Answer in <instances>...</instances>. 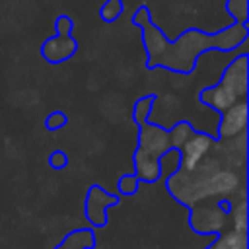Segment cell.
<instances>
[{
    "mask_svg": "<svg viewBox=\"0 0 249 249\" xmlns=\"http://www.w3.org/2000/svg\"><path fill=\"white\" fill-rule=\"evenodd\" d=\"M132 25L142 31V45L146 49V68H163L177 74H191L198 62V56L210 51L231 53L247 43L249 29L243 23H231L216 33H206L198 27H187L169 41L165 33L154 23L152 12L146 4L134 10L130 18Z\"/></svg>",
    "mask_w": 249,
    "mask_h": 249,
    "instance_id": "1",
    "label": "cell"
},
{
    "mask_svg": "<svg viewBox=\"0 0 249 249\" xmlns=\"http://www.w3.org/2000/svg\"><path fill=\"white\" fill-rule=\"evenodd\" d=\"M245 161L247 132L216 140L208 156L191 171H177L165 179L173 198L191 208L202 200H237L245 198Z\"/></svg>",
    "mask_w": 249,
    "mask_h": 249,
    "instance_id": "2",
    "label": "cell"
},
{
    "mask_svg": "<svg viewBox=\"0 0 249 249\" xmlns=\"http://www.w3.org/2000/svg\"><path fill=\"white\" fill-rule=\"evenodd\" d=\"M231 200H202L189 208V226L198 235H218L230 230Z\"/></svg>",
    "mask_w": 249,
    "mask_h": 249,
    "instance_id": "3",
    "label": "cell"
},
{
    "mask_svg": "<svg viewBox=\"0 0 249 249\" xmlns=\"http://www.w3.org/2000/svg\"><path fill=\"white\" fill-rule=\"evenodd\" d=\"M54 35L41 43V56L49 64H60L70 60L78 51V41L72 37L74 21L70 16L60 14L54 19Z\"/></svg>",
    "mask_w": 249,
    "mask_h": 249,
    "instance_id": "4",
    "label": "cell"
},
{
    "mask_svg": "<svg viewBox=\"0 0 249 249\" xmlns=\"http://www.w3.org/2000/svg\"><path fill=\"white\" fill-rule=\"evenodd\" d=\"M119 196L113 193H107L105 189H101L99 185H91L88 189L86 195V202H84V214L86 220L89 222V226L93 228H105L109 222L107 210L113 206H119Z\"/></svg>",
    "mask_w": 249,
    "mask_h": 249,
    "instance_id": "5",
    "label": "cell"
},
{
    "mask_svg": "<svg viewBox=\"0 0 249 249\" xmlns=\"http://www.w3.org/2000/svg\"><path fill=\"white\" fill-rule=\"evenodd\" d=\"M218 84L224 89H228L230 93H233L237 99H247V91H249V54L239 53L237 56H233V60L224 68Z\"/></svg>",
    "mask_w": 249,
    "mask_h": 249,
    "instance_id": "6",
    "label": "cell"
},
{
    "mask_svg": "<svg viewBox=\"0 0 249 249\" xmlns=\"http://www.w3.org/2000/svg\"><path fill=\"white\" fill-rule=\"evenodd\" d=\"M169 148H171V140H169L167 128H161L154 123L138 124V146H136L134 154L160 160V156Z\"/></svg>",
    "mask_w": 249,
    "mask_h": 249,
    "instance_id": "7",
    "label": "cell"
},
{
    "mask_svg": "<svg viewBox=\"0 0 249 249\" xmlns=\"http://www.w3.org/2000/svg\"><path fill=\"white\" fill-rule=\"evenodd\" d=\"M247 113H249L247 99H241L233 103L230 109H226L224 113H220L216 140H228L247 132Z\"/></svg>",
    "mask_w": 249,
    "mask_h": 249,
    "instance_id": "8",
    "label": "cell"
},
{
    "mask_svg": "<svg viewBox=\"0 0 249 249\" xmlns=\"http://www.w3.org/2000/svg\"><path fill=\"white\" fill-rule=\"evenodd\" d=\"M214 142H216V138L212 134L195 130L193 136L179 148V154H181V167H179V171L195 169L208 156V152L212 150Z\"/></svg>",
    "mask_w": 249,
    "mask_h": 249,
    "instance_id": "9",
    "label": "cell"
},
{
    "mask_svg": "<svg viewBox=\"0 0 249 249\" xmlns=\"http://www.w3.org/2000/svg\"><path fill=\"white\" fill-rule=\"evenodd\" d=\"M198 101L220 115V113H224L226 109H230L233 103H237L241 99H237L233 93L224 89L220 84H214V86H208V88L198 91Z\"/></svg>",
    "mask_w": 249,
    "mask_h": 249,
    "instance_id": "10",
    "label": "cell"
},
{
    "mask_svg": "<svg viewBox=\"0 0 249 249\" xmlns=\"http://www.w3.org/2000/svg\"><path fill=\"white\" fill-rule=\"evenodd\" d=\"M95 247V233L89 228H78L70 231L56 249H93Z\"/></svg>",
    "mask_w": 249,
    "mask_h": 249,
    "instance_id": "11",
    "label": "cell"
},
{
    "mask_svg": "<svg viewBox=\"0 0 249 249\" xmlns=\"http://www.w3.org/2000/svg\"><path fill=\"white\" fill-rule=\"evenodd\" d=\"M206 249H249V239H247V233L243 231L226 230L218 233Z\"/></svg>",
    "mask_w": 249,
    "mask_h": 249,
    "instance_id": "12",
    "label": "cell"
},
{
    "mask_svg": "<svg viewBox=\"0 0 249 249\" xmlns=\"http://www.w3.org/2000/svg\"><path fill=\"white\" fill-rule=\"evenodd\" d=\"M228 220H230V230L247 233V198H237L231 202L228 210Z\"/></svg>",
    "mask_w": 249,
    "mask_h": 249,
    "instance_id": "13",
    "label": "cell"
},
{
    "mask_svg": "<svg viewBox=\"0 0 249 249\" xmlns=\"http://www.w3.org/2000/svg\"><path fill=\"white\" fill-rule=\"evenodd\" d=\"M179 167H181V154H179V150L169 148V150H165L160 156V179L171 177L173 173L179 171Z\"/></svg>",
    "mask_w": 249,
    "mask_h": 249,
    "instance_id": "14",
    "label": "cell"
},
{
    "mask_svg": "<svg viewBox=\"0 0 249 249\" xmlns=\"http://www.w3.org/2000/svg\"><path fill=\"white\" fill-rule=\"evenodd\" d=\"M196 128L193 126V123L189 121H177L171 128H169V140H171V148L179 150L195 132Z\"/></svg>",
    "mask_w": 249,
    "mask_h": 249,
    "instance_id": "15",
    "label": "cell"
},
{
    "mask_svg": "<svg viewBox=\"0 0 249 249\" xmlns=\"http://www.w3.org/2000/svg\"><path fill=\"white\" fill-rule=\"evenodd\" d=\"M224 8L235 23L247 25V21H249V0H226Z\"/></svg>",
    "mask_w": 249,
    "mask_h": 249,
    "instance_id": "16",
    "label": "cell"
},
{
    "mask_svg": "<svg viewBox=\"0 0 249 249\" xmlns=\"http://www.w3.org/2000/svg\"><path fill=\"white\" fill-rule=\"evenodd\" d=\"M154 101H156V93H150V95H142L140 99H136L134 103V109H132V119L136 124L140 123H148V117L154 109Z\"/></svg>",
    "mask_w": 249,
    "mask_h": 249,
    "instance_id": "17",
    "label": "cell"
},
{
    "mask_svg": "<svg viewBox=\"0 0 249 249\" xmlns=\"http://www.w3.org/2000/svg\"><path fill=\"white\" fill-rule=\"evenodd\" d=\"M123 10H124V2L123 0H105L101 4V8H99V18L105 23H113V21L119 19Z\"/></svg>",
    "mask_w": 249,
    "mask_h": 249,
    "instance_id": "18",
    "label": "cell"
},
{
    "mask_svg": "<svg viewBox=\"0 0 249 249\" xmlns=\"http://www.w3.org/2000/svg\"><path fill=\"white\" fill-rule=\"evenodd\" d=\"M117 189H119L121 195H124V196H132V195L138 193V189H140V181L134 177V173H124V175L119 177Z\"/></svg>",
    "mask_w": 249,
    "mask_h": 249,
    "instance_id": "19",
    "label": "cell"
},
{
    "mask_svg": "<svg viewBox=\"0 0 249 249\" xmlns=\"http://www.w3.org/2000/svg\"><path fill=\"white\" fill-rule=\"evenodd\" d=\"M68 124V117L62 111H53L47 119H45V128L47 130H60Z\"/></svg>",
    "mask_w": 249,
    "mask_h": 249,
    "instance_id": "20",
    "label": "cell"
},
{
    "mask_svg": "<svg viewBox=\"0 0 249 249\" xmlns=\"http://www.w3.org/2000/svg\"><path fill=\"white\" fill-rule=\"evenodd\" d=\"M49 165H51L53 169H64V167L68 165V156H66V152L54 150V152L49 156Z\"/></svg>",
    "mask_w": 249,
    "mask_h": 249,
    "instance_id": "21",
    "label": "cell"
}]
</instances>
